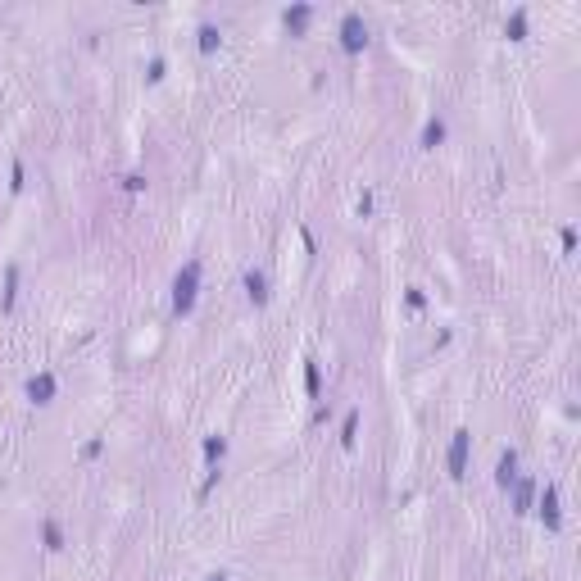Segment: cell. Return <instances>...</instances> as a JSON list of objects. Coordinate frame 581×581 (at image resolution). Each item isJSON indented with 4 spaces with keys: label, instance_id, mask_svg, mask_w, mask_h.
Listing matches in <instances>:
<instances>
[{
    "label": "cell",
    "instance_id": "cell-1",
    "mask_svg": "<svg viewBox=\"0 0 581 581\" xmlns=\"http://www.w3.org/2000/svg\"><path fill=\"white\" fill-rule=\"evenodd\" d=\"M196 291H200V264L191 259V264H182L177 277H173V309H177L182 318L196 309Z\"/></svg>",
    "mask_w": 581,
    "mask_h": 581
},
{
    "label": "cell",
    "instance_id": "cell-2",
    "mask_svg": "<svg viewBox=\"0 0 581 581\" xmlns=\"http://www.w3.org/2000/svg\"><path fill=\"white\" fill-rule=\"evenodd\" d=\"M363 46H368V23H363L359 10H350L341 19V50H345V55H359Z\"/></svg>",
    "mask_w": 581,
    "mask_h": 581
},
{
    "label": "cell",
    "instance_id": "cell-3",
    "mask_svg": "<svg viewBox=\"0 0 581 581\" xmlns=\"http://www.w3.org/2000/svg\"><path fill=\"white\" fill-rule=\"evenodd\" d=\"M468 449H472V431L468 427H459L454 431V440H449V477H463V468H468Z\"/></svg>",
    "mask_w": 581,
    "mask_h": 581
},
{
    "label": "cell",
    "instance_id": "cell-4",
    "mask_svg": "<svg viewBox=\"0 0 581 581\" xmlns=\"http://www.w3.org/2000/svg\"><path fill=\"white\" fill-rule=\"evenodd\" d=\"M514 481H518V449H504V454H500V463H495V486L509 491Z\"/></svg>",
    "mask_w": 581,
    "mask_h": 581
},
{
    "label": "cell",
    "instance_id": "cell-5",
    "mask_svg": "<svg viewBox=\"0 0 581 581\" xmlns=\"http://www.w3.org/2000/svg\"><path fill=\"white\" fill-rule=\"evenodd\" d=\"M28 400H37V404H50V400H55V377H50V372L28 377Z\"/></svg>",
    "mask_w": 581,
    "mask_h": 581
},
{
    "label": "cell",
    "instance_id": "cell-6",
    "mask_svg": "<svg viewBox=\"0 0 581 581\" xmlns=\"http://www.w3.org/2000/svg\"><path fill=\"white\" fill-rule=\"evenodd\" d=\"M541 518H545V527H550V532H559V527H563V514H559V491H554V486H545V495H541Z\"/></svg>",
    "mask_w": 581,
    "mask_h": 581
},
{
    "label": "cell",
    "instance_id": "cell-7",
    "mask_svg": "<svg viewBox=\"0 0 581 581\" xmlns=\"http://www.w3.org/2000/svg\"><path fill=\"white\" fill-rule=\"evenodd\" d=\"M309 19H314V5H291V10L282 14V23H286L291 32H305V28H309Z\"/></svg>",
    "mask_w": 581,
    "mask_h": 581
},
{
    "label": "cell",
    "instance_id": "cell-8",
    "mask_svg": "<svg viewBox=\"0 0 581 581\" xmlns=\"http://www.w3.org/2000/svg\"><path fill=\"white\" fill-rule=\"evenodd\" d=\"M246 296L255 300V305H264V300H268V277L259 273V268H250V273H246Z\"/></svg>",
    "mask_w": 581,
    "mask_h": 581
},
{
    "label": "cell",
    "instance_id": "cell-9",
    "mask_svg": "<svg viewBox=\"0 0 581 581\" xmlns=\"http://www.w3.org/2000/svg\"><path fill=\"white\" fill-rule=\"evenodd\" d=\"M532 495H536V481H532V477H527V481H518V491H514L518 514H532Z\"/></svg>",
    "mask_w": 581,
    "mask_h": 581
},
{
    "label": "cell",
    "instance_id": "cell-10",
    "mask_svg": "<svg viewBox=\"0 0 581 581\" xmlns=\"http://www.w3.org/2000/svg\"><path fill=\"white\" fill-rule=\"evenodd\" d=\"M440 141H445V118H431V123L422 127V145H427V150H436Z\"/></svg>",
    "mask_w": 581,
    "mask_h": 581
},
{
    "label": "cell",
    "instance_id": "cell-11",
    "mask_svg": "<svg viewBox=\"0 0 581 581\" xmlns=\"http://www.w3.org/2000/svg\"><path fill=\"white\" fill-rule=\"evenodd\" d=\"M504 32H509V37H514V41H523V37H527V10H514V14H509Z\"/></svg>",
    "mask_w": 581,
    "mask_h": 581
},
{
    "label": "cell",
    "instance_id": "cell-12",
    "mask_svg": "<svg viewBox=\"0 0 581 581\" xmlns=\"http://www.w3.org/2000/svg\"><path fill=\"white\" fill-rule=\"evenodd\" d=\"M41 536H46V550H64V532H59V523H41Z\"/></svg>",
    "mask_w": 581,
    "mask_h": 581
},
{
    "label": "cell",
    "instance_id": "cell-13",
    "mask_svg": "<svg viewBox=\"0 0 581 581\" xmlns=\"http://www.w3.org/2000/svg\"><path fill=\"white\" fill-rule=\"evenodd\" d=\"M354 431H359V409L345 413V422H341V445H354Z\"/></svg>",
    "mask_w": 581,
    "mask_h": 581
},
{
    "label": "cell",
    "instance_id": "cell-14",
    "mask_svg": "<svg viewBox=\"0 0 581 581\" xmlns=\"http://www.w3.org/2000/svg\"><path fill=\"white\" fill-rule=\"evenodd\" d=\"M14 291H19V268H5V309H14Z\"/></svg>",
    "mask_w": 581,
    "mask_h": 581
},
{
    "label": "cell",
    "instance_id": "cell-15",
    "mask_svg": "<svg viewBox=\"0 0 581 581\" xmlns=\"http://www.w3.org/2000/svg\"><path fill=\"white\" fill-rule=\"evenodd\" d=\"M223 454H228V440H223V436H209V440H205V459H209V463H218Z\"/></svg>",
    "mask_w": 581,
    "mask_h": 581
},
{
    "label": "cell",
    "instance_id": "cell-16",
    "mask_svg": "<svg viewBox=\"0 0 581 581\" xmlns=\"http://www.w3.org/2000/svg\"><path fill=\"white\" fill-rule=\"evenodd\" d=\"M305 391L318 400V391H323V381H318V363H305Z\"/></svg>",
    "mask_w": 581,
    "mask_h": 581
},
{
    "label": "cell",
    "instance_id": "cell-17",
    "mask_svg": "<svg viewBox=\"0 0 581 581\" xmlns=\"http://www.w3.org/2000/svg\"><path fill=\"white\" fill-rule=\"evenodd\" d=\"M214 46H218V28H214V23H205V28H200V50L209 55Z\"/></svg>",
    "mask_w": 581,
    "mask_h": 581
},
{
    "label": "cell",
    "instance_id": "cell-18",
    "mask_svg": "<svg viewBox=\"0 0 581 581\" xmlns=\"http://www.w3.org/2000/svg\"><path fill=\"white\" fill-rule=\"evenodd\" d=\"M10 191H23V164L14 159V168H10Z\"/></svg>",
    "mask_w": 581,
    "mask_h": 581
},
{
    "label": "cell",
    "instance_id": "cell-19",
    "mask_svg": "<svg viewBox=\"0 0 581 581\" xmlns=\"http://www.w3.org/2000/svg\"><path fill=\"white\" fill-rule=\"evenodd\" d=\"M123 186H127V191H141V186H145V177H141V173H127Z\"/></svg>",
    "mask_w": 581,
    "mask_h": 581
},
{
    "label": "cell",
    "instance_id": "cell-20",
    "mask_svg": "<svg viewBox=\"0 0 581 581\" xmlns=\"http://www.w3.org/2000/svg\"><path fill=\"white\" fill-rule=\"evenodd\" d=\"M209 581H228V577H223V572H218V577H209Z\"/></svg>",
    "mask_w": 581,
    "mask_h": 581
}]
</instances>
